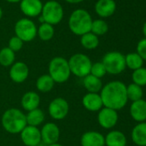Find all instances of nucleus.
Masks as SVG:
<instances>
[{"label":"nucleus","instance_id":"nucleus-1","mask_svg":"<svg viewBox=\"0 0 146 146\" xmlns=\"http://www.w3.org/2000/svg\"><path fill=\"white\" fill-rule=\"evenodd\" d=\"M100 96L103 107L116 111L125 108L128 102L126 85L118 80L111 81L105 84L100 92Z\"/></svg>","mask_w":146,"mask_h":146},{"label":"nucleus","instance_id":"nucleus-2","mask_svg":"<svg viewBox=\"0 0 146 146\" xmlns=\"http://www.w3.org/2000/svg\"><path fill=\"white\" fill-rule=\"evenodd\" d=\"M1 123L7 132L11 134H20L27 125L26 114L18 108H9L3 113Z\"/></svg>","mask_w":146,"mask_h":146},{"label":"nucleus","instance_id":"nucleus-3","mask_svg":"<svg viewBox=\"0 0 146 146\" xmlns=\"http://www.w3.org/2000/svg\"><path fill=\"white\" fill-rule=\"evenodd\" d=\"M92 22V17L87 11L78 9L70 14L68 25L70 30L73 34L82 36L90 32Z\"/></svg>","mask_w":146,"mask_h":146},{"label":"nucleus","instance_id":"nucleus-4","mask_svg":"<svg viewBox=\"0 0 146 146\" xmlns=\"http://www.w3.org/2000/svg\"><path fill=\"white\" fill-rule=\"evenodd\" d=\"M48 74L55 84L67 82L71 75L68 60L63 57L53 58L48 64Z\"/></svg>","mask_w":146,"mask_h":146},{"label":"nucleus","instance_id":"nucleus-5","mask_svg":"<svg viewBox=\"0 0 146 146\" xmlns=\"http://www.w3.org/2000/svg\"><path fill=\"white\" fill-rule=\"evenodd\" d=\"M68 64L71 74L78 78H84L90 73L93 63L86 54L75 53L69 58Z\"/></svg>","mask_w":146,"mask_h":146},{"label":"nucleus","instance_id":"nucleus-6","mask_svg":"<svg viewBox=\"0 0 146 146\" xmlns=\"http://www.w3.org/2000/svg\"><path fill=\"white\" fill-rule=\"evenodd\" d=\"M64 17V9L62 5L54 0L45 3L42 7L40 21L51 25L58 24Z\"/></svg>","mask_w":146,"mask_h":146},{"label":"nucleus","instance_id":"nucleus-7","mask_svg":"<svg viewBox=\"0 0 146 146\" xmlns=\"http://www.w3.org/2000/svg\"><path fill=\"white\" fill-rule=\"evenodd\" d=\"M102 63L103 64L107 73L112 75L120 74L126 68L125 55L119 52H107L103 56Z\"/></svg>","mask_w":146,"mask_h":146},{"label":"nucleus","instance_id":"nucleus-8","mask_svg":"<svg viewBox=\"0 0 146 146\" xmlns=\"http://www.w3.org/2000/svg\"><path fill=\"white\" fill-rule=\"evenodd\" d=\"M15 34L23 42L32 41L37 35V27L29 18H22L15 24Z\"/></svg>","mask_w":146,"mask_h":146},{"label":"nucleus","instance_id":"nucleus-9","mask_svg":"<svg viewBox=\"0 0 146 146\" xmlns=\"http://www.w3.org/2000/svg\"><path fill=\"white\" fill-rule=\"evenodd\" d=\"M70 106L68 102L62 97L54 98L48 106V113L55 120L64 119L69 113Z\"/></svg>","mask_w":146,"mask_h":146},{"label":"nucleus","instance_id":"nucleus-10","mask_svg":"<svg viewBox=\"0 0 146 146\" xmlns=\"http://www.w3.org/2000/svg\"><path fill=\"white\" fill-rule=\"evenodd\" d=\"M119 119V114L116 110L103 107L97 115V120L99 125L104 129L113 128Z\"/></svg>","mask_w":146,"mask_h":146},{"label":"nucleus","instance_id":"nucleus-11","mask_svg":"<svg viewBox=\"0 0 146 146\" xmlns=\"http://www.w3.org/2000/svg\"><path fill=\"white\" fill-rule=\"evenodd\" d=\"M41 142L46 145L58 143L60 137V130L53 122H47L40 129Z\"/></svg>","mask_w":146,"mask_h":146},{"label":"nucleus","instance_id":"nucleus-12","mask_svg":"<svg viewBox=\"0 0 146 146\" xmlns=\"http://www.w3.org/2000/svg\"><path fill=\"white\" fill-rule=\"evenodd\" d=\"M22 142L26 146H39L41 143L40 130L38 127L26 125L20 133Z\"/></svg>","mask_w":146,"mask_h":146},{"label":"nucleus","instance_id":"nucleus-13","mask_svg":"<svg viewBox=\"0 0 146 146\" xmlns=\"http://www.w3.org/2000/svg\"><path fill=\"white\" fill-rule=\"evenodd\" d=\"M10 78L16 84H22L27 80L29 75V68L24 62H15L10 69Z\"/></svg>","mask_w":146,"mask_h":146},{"label":"nucleus","instance_id":"nucleus-14","mask_svg":"<svg viewBox=\"0 0 146 146\" xmlns=\"http://www.w3.org/2000/svg\"><path fill=\"white\" fill-rule=\"evenodd\" d=\"M43 4L40 0H22L21 11L28 17H35L41 14Z\"/></svg>","mask_w":146,"mask_h":146},{"label":"nucleus","instance_id":"nucleus-15","mask_svg":"<svg viewBox=\"0 0 146 146\" xmlns=\"http://www.w3.org/2000/svg\"><path fill=\"white\" fill-rule=\"evenodd\" d=\"M84 108L90 112H99L103 108L100 93H87L82 99Z\"/></svg>","mask_w":146,"mask_h":146},{"label":"nucleus","instance_id":"nucleus-16","mask_svg":"<svg viewBox=\"0 0 146 146\" xmlns=\"http://www.w3.org/2000/svg\"><path fill=\"white\" fill-rule=\"evenodd\" d=\"M81 146H105V137L96 131L84 132L80 139Z\"/></svg>","mask_w":146,"mask_h":146},{"label":"nucleus","instance_id":"nucleus-17","mask_svg":"<svg viewBox=\"0 0 146 146\" xmlns=\"http://www.w3.org/2000/svg\"><path fill=\"white\" fill-rule=\"evenodd\" d=\"M130 115L137 123L146 120V101L143 99L132 102L130 106Z\"/></svg>","mask_w":146,"mask_h":146},{"label":"nucleus","instance_id":"nucleus-18","mask_svg":"<svg viewBox=\"0 0 146 146\" xmlns=\"http://www.w3.org/2000/svg\"><path fill=\"white\" fill-rule=\"evenodd\" d=\"M116 10L114 0H98L95 5V11L100 17H109Z\"/></svg>","mask_w":146,"mask_h":146},{"label":"nucleus","instance_id":"nucleus-19","mask_svg":"<svg viewBox=\"0 0 146 146\" xmlns=\"http://www.w3.org/2000/svg\"><path fill=\"white\" fill-rule=\"evenodd\" d=\"M40 103V97L38 95V93L35 91L26 92L21 99L22 108L28 112L38 108Z\"/></svg>","mask_w":146,"mask_h":146},{"label":"nucleus","instance_id":"nucleus-20","mask_svg":"<svg viewBox=\"0 0 146 146\" xmlns=\"http://www.w3.org/2000/svg\"><path fill=\"white\" fill-rule=\"evenodd\" d=\"M131 140L137 146H146V122L137 123L131 130Z\"/></svg>","mask_w":146,"mask_h":146},{"label":"nucleus","instance_id":"nucleus-21","mask_svg":"<svg viewBox=\"0 0 146 146\" xmlns=\"http://www.w3.org/2000/svg\"><path fill=\"white\" fill-rule=\"evenodd\" d=\"M125 135L118 130L109 131L105 137V146H126Z\"/></svg>","mask_w":146,"mask_h":146},{"label":"nucleus","instance_id":"nucleus-22","mask_svg":"<svg viewBox=\"0 0 146 146\" xmlns=\"http://www.w3.org/2000/svg\"><path fill=\"white\" fill-rule=\"evenodd\" d=\"M83 84L88 93H100L103 87L102 79L96 78L91 74H89L83 78Z\"/></svg>","mask_w":146,"mask_h":146},{"label":"nucleus","instance_id":"nucleus-23","mask_svg":"<svg viewBox=\"0 0 146 146\" xmlns=\"http://www.w3.org/2000/svg\"><path fill=\"white\" fill-rule=\"evenodd\" d=\"M26 120L28 125L38 127L44 122L45 113L41 109L38 108L36 109L28 112V113L26 114Z\"/></svg>","mask_w":146,"mask_h":146},{"label":"nucleus","instance_id":"nucleus-24","mask_svg":"<svg viewBox=\"0 0 146 146\" xmlns=\"http://www.w3.org/2000/svg\"><path fill=\"white\" fill-rule=\"evenodd\" d=\"M55 82L49 76V74H43L40 76L36 81V89L42 93L50 92L54 87Z\"/></svg>","mask_w":146,"mask_h":146},{"label":"nucleus","instance_id":"nucleus-25","mask_svg":"<svg viewBox=\"0 0 146 146\" xmlns=\"http://www.w3.org/2000/svg\"><path fill=\"white\" fill-rule=\"evenodd\" d=\"M80 43L82 46L87 50H94L99 46V38L91 32H89L80 38Z\"/></svg>","mask_w":146,"mask_h":146},{"label":"nucleus","instance_id":"nucleus-26","mask_svg":"<svg viewBox=\"0 0 146 146\" xmlns=\"http://www.w3.org/2000/svg\"><path fill=\"white\" fill-rule=\"evenodd\" d=\"M125 65L130 70H135L138 68L143 67V59L137 52H130L125 56Z\"/></svg>","mask_w":146,"mask_h":146},{"label":"nucleus","instance_id":"nucleus-27","mask_svg":"<svg viewBox=\"0 0 146 146\" xmlns=\"http://www.w3.org/2000/svg\"><path fill=\"white\" fill-rule=\"evenodd\" d=\"M16 54L8 46L0 50V64L4 67L11 66L15 63Z\"/></svg>","mask_w":146,"mask_h":146},{"label":"nucleus","instance_id":"nucleus-28","mask_svg":"<svg viewBox=\"0 0 146 146\" xmlns=\"http://www.w3.org/2000/svg\"><path fill=\"white\" fill-rule=\"evenodd\" d=\"M37 35L43 41H48L54 35V28L52 25L43 23L37 29Z\"/></svg>","mask_w":146,"mask_h":146},{"label":"nucleus","instance_id":"nucleus-29","mask_svg":"<svg viewBox=\"0 0 146 146\" xmlns=\"http://www.w3.org/2000/svg\"><path fill=\"white\" fill-rule=\"evenodd\" d=\"M126 95L128 100L131 102H136L138 100L143 99V89L142 87L135 84H130L128 86H126Z\"/></svg>","mask_w":146,"mask_h":146},{"label":"nucleus","instance_id":"nucleus-30","mask_svg":"<svg viewBox=\"0 0 146 146\" xmlns=\"http://www.w3.org/2000/svg\"><path fill=\"white\" fill-rule=\"evenodd\" d=\"M131 79L133 84L140 87L146 86V68L143 66L133 70L131 74Z\"/></svg>","mask_w":146,"mask_h":146},{"label":"nucleus","instance_id":"nucleus-31","mask_svg":"<svg viewBox=\"0 0 146 146\" xmlns=\"http://www.w3.org/2000/svg\"><path fill=\"white\" fill-rule=\"evenodd\" d=\"M108 31V25L104 20L97 19L92 22L90 32L96 35V36L104 35Z\"/></svg>","mask_w":146,"mask_h":146},{"label":"nucleus","instance_id":"nucleus-32","mask_svg":"<svg viewBox=\"0 0 146 146\" xmlns=\"http://www.w3.org/2000/svg\"><path fill=\"white\" fill-rule=\"evenodd\" d=\"M90 74H91L92 76L96 78L102 79L107 74V70L102 62H96V63L92 64Z\"/></svg>","mask_w":146,"mask_h":146},{"label":"nucleus","instance_id":"nucleus-33","mask_svg":"<svg viewBox=\"0 0 146 146\" xmlns=\"http://www.w3.org/2000/svg\"><path fill=\"white\" fill-rule=\"evenodd\" d=\"M23 41L21 39H19L17 36L15 35V36H13V37H11V38L10 39L8 47H9L11 51H13L15 53H16L17 52L20 51V50L23 48Z\"/></svg>","mask_w":146,"mask_h":146},{"label":"nucleus","instance_id":"nucleus-34","mask_svg":"<svg viewBox=\"0 0 146 146\" xmlns=\"http://www.w3.org/2000/svg\"><path fill=\"white\" fill-rule=\"evenodd\" d=\"M137 53L144 60H146V38L142 39L137 45Z\"/></svg>","mask_w":146,"mask_h":146},{"label":"nucleus","instance_id":"nucleus-35","mask_svg":"<svg viewBox=\"0 0 146 146\" xmlns=\"http://www.w3.org/2000/svg\"><path fill=\"white\" fill-rule=\"evenodd\" d=\"M65 1L70 4H78V3L83 2L84 0H65Z\"/></svg>","mask_w":146,"mask_h":146},{"label":"nucleus","instance_id":"nucleus-36","mask_svg":"<svg viewBox=\"0 0 146 146\" xmlns=\"http://www.w3.org/2000/svg\"><path fill=\"white\" fill-rule=\"evenodd\" d=\"M143 35L145 36V38H146V23L143 24Z\"/></svg>","mask_w":146,"mask_h":146},{"label":"nucleus","instance_id":"nucleus-37","mask_svg":"<svg viewBox=\"0 0 146 146\" xmlns=\"http://www.w3.org/2000/svg\"><path fill=\"white\" fill-rule=\"evenodd\" d=\"M5 1L9 2V3H19L22 0H5Z\"/></svg>","mask_w":146,"mask_h":146},{"label":"nucleus","instance_id":"nucleus-38","mask_svg":"<svg viewBox=\"0 0 146 146\" xmlns=\"http://www.w3.org/2000/svg\"><path fill=\"white\" fill-rule=\"evenodd\" d=\"M46 146H64V145H62V144H60V143H52V144L46 145Z\"/></svg>","mask_w":146,"mask_h":146},{"label":"nucleus","instance_id":"nucleus-39","mask_svg":"<svg viewBox=\"0 0 146 146\" xmlns=\"http://www.w3.org/2000/svg\"><path fill=\"white\" fill-rule=\"evenodd\" d=\"M2 17H3V10H2L1 7H0V20H1Z\"/></svg>","mask_w":146,"mask_h":146}]
</instances>
